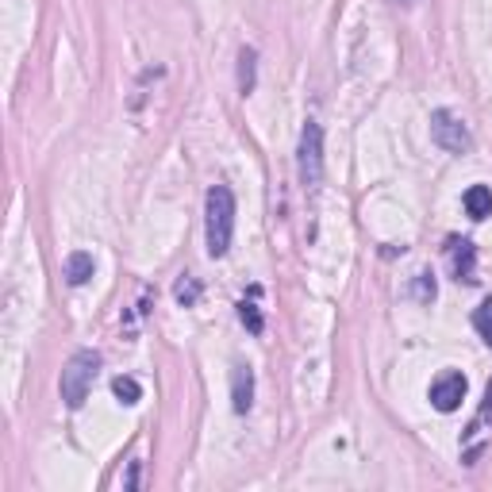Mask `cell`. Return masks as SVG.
Masks as SVG:
<instances>
[{
  "instance_id": "obj_7",
  "label": "cell",
  "mask_w": 492,
  "mask_h": 492,
  "mask_svg": "<svg viewBox=\"0 0 492 492\" xmlns=\"http://www.w3.org/2000/svg\"><path fill=\"white\" fill-rule=\"evenodd\" d=\"M250 404H254V369L239 362L231 369V408H235L239 416H246Z\"/></svg>"
},
{
  "instance_id": "obj_8",
  "label": "cell",
  "mask_w": 492,
  "mask_h": 492,
  "mask_svg": "<svg viewBox=\"0 0 492 492\" xmlns=\"http://www.w3.org/2000/svg\"><path fill=\"white\" fill-rule=\"evenodd\" d=\"M92 269H97V262H92L89 250L66 254V281H70V285H85L92 277Z\"/></svg>"
},
{
  "instance_id": "obj_3",
  "label": "cell",
  "mask_w": 492,
  "mask_h": 492,
  "mask_svg": "<svg viewBox=\"0 0 492 492\" xmlns=\"http://www.w3.org/2000/svg\"><path fill=\"white\" fill-rule=\"evenodd\" d=\"M300 181L304 189H320L323 181V127L320 123H304V131H300Z\"/></svg>"
},
{
  "instance_id": "obj_13",
  "label": "cell",
  "mask_w": 492,
  "mask_h": 492,
  "mask_svg": "<svg viewBox=\"0 0 492 492\" xmlns=\"http://www.w3.org/2000/svg\"><path fill=\"white\" fill-rule=\"evenodd\" d=\"M473 331L485 338V343L492 347V296L488 300H481V308L473 312Z\"/></svg>"
},
{
  "instance_id": "obj_16",
  "label": "cell",
  "mask_w": 492,
  "mask_h": 492,
  "mask_svg": "<svg viewBox=\"0 0 492 492\" xmlns=\"http://www.w3.org/2000/svg\"><path fill=\"white\" fill-rule=\"evenodd\" d=\"M419 300H435V281L427 273H419Z\"/></svg>"
},
{
  "instance_id": "obj_17",
  "label": "cell",
  "mask_w": 492,
  "mask_h": 492,
  "mask_svg": "<svg viewBox=\"0 0 492 492\" xmlns=\"http://www.w3.org/2000/svg\"><path fill=\"white\" fill-rule=\"evenodd\" d=\"M135 485H139V461H135L131 473H127V488H135Z\"/></svg>"
},
{
  "instance_id": "obj_6",
  "label": "cell",
  "mask_w": 492,
  "mask_h": 492,
  "mask_svg": "<svg viewBox=\"0 0 492 492\" xmlns=\"http://www.w3.org/2000/svg\"><path fill=\"white\" fill-rule=\"evenodd\" d=\"M446 266H450V273H454L458 281L473 285V281H477V246H473L470 239H450V246H446Z\"/></svg>"
},
{
  "instance_id": "obj_5",
  "label": "cell",
  "mask_w": 492,
  "mask_h": 492,
  "mask_svg": "<svg viewBox=\"0 0 492 492\" xmlns=\"http://www.w3.org/2000/svg\"><path fill=\"white\" fill-rule=\"evenodd\" d=\"M466 389H470V381L450 369V373H443V377L431 385V404L439 408V412H458L461 400H466Z\"/></svg>"
},
{
  "instance_id": "obj_4",
  "label": "cell",
  "mask_w": 492,
  "mask_h": 492,
  "mask_svg": "<svg viewBox=\"0 0 492 492\" xmlns=\"http://www.w3.org/2000/svg\"><path fill=\"white\" fill-rule=\"evenodd\" d=\"M431 139L439 143L446 154H466V150L473 146V135L466 127V119L454 116L450 108H439V112L431 116Z\"/></svg>"
},
{
  "instance_id": "obj_1",
  "label": "cell",
  "mask_w": 492,
  "mask_h": 492,
  "mask_svg": "<svg viewBox=\"0 0 492 492\" xmlns=\"http://www.w3.org/2000/svg\"><path fill=\"white\" fill-rule=\"evenodd\" d=\"M204 231H208V254L224 258L235 235V193L227 185H212L204 197Z\"/></svg>"
},
{
  "instance_id": "obj_10",
  "label": "cell",
  "mask_w": 492,
  "mask_h": 492,
  "mask_svg": "<svg viewBox=\"0 0 492 492\" xmlns=\"http://www.w3.org/2000/svg\"><path fill=\"white\" fill-rule=\"evenodd\" d=\"M254 70H258V54L250 47H242V54H239V92L242 97L254 92Z\"/></svg>"
},
{
  "instance_id": "obj_12",
  "label": "cell",
  "mask_w": 492,
  "mask_h": 492,
  "mask_svg": "<svg viewBox=\"0 0 492 492\" xmlns=\"http://www.w3.org/2000/svg\"><path fill=\"white\" fill-rule=\"evenodd\" d=\"M173 296H177V304L193 308L197 300H200V281H197V277H189V273H185V277L173 285Z\"/></svg>"
},
{
  "instance_id": "obj_2",
  "label": "cell",
  "mask_w": 492,
  "mask_h": 492,
  "mask_svg": "<svg viewBox=\"0 0 492 492\" xmlns=\"http://www.w3.org/2000/svg\"><path fill=\"white\" fill-rule=\"evenodd\" d=\"M101 373V354L97 350H77L70 362H66L62 369V381H58V389H62V400L70 404V408H81L89 400V392H92V381H97Z\"/></svg>"
},
{
  "instance_id": "obj_14",
  "label": "cell",
  "mask_w": 492,
  "mask_h": 492,
  "mask_svg": "<svg viewBox=\"0 0 492 492\" xmlns=\"http://www.w3.org/2000/svg\"><path fill=\"white\" fill-rule=\"evenodd\" d=\"M239 320H242L246 327H250L254 335H262V312H258L254 300H242V304H239Z\"/></svg>"
},
{
  "instance_id": "obj_9",
  "label": "cell",
  "mask_w": 492,
  "mask_h": 492,
  "mask_svg": "<svg viewBox=\"0 0 492 492\" xmlns=\"http://www.w3.org/2000/svg\"><path fill=\"white\" fill-rule=\"evenodd\" d=\"M466 212L473 215V220H485V215H492V189L488 185H473L466 193Z\"/></svg>"
},
{
  "instance_id": "obj_15",
  "label": "cell",
  "mask_w": 492,
  "mask_h": 492,
  "mask_svg": "<svg viewBox=\"0 0 492 492\" xmlns=\"http://www.w3.org/2000/svg\"><path fill=\"white\" fill-rule=\"evenodd\" d=\"M485 423H492V381L485 385V404H481V416H477L473 423H470V435H477L485 427Z\"/></svg>"
},
{
  "instance_id": "obj_11",
  "label": "cell",
  "mask_w": 492,
  "mask_h": 492,
  "mask_svg": "<svg viewBox=\"0 0 492 492\" xmlns=\"http://www.w3.org/2000/svg\"><path fill=\"white\" fill-rule=\"evenodd\" d=\"M112 392H116L119 404H139L143 400V389H139V381H135V377H116Z\"/></svg>"
}]
</instances>
